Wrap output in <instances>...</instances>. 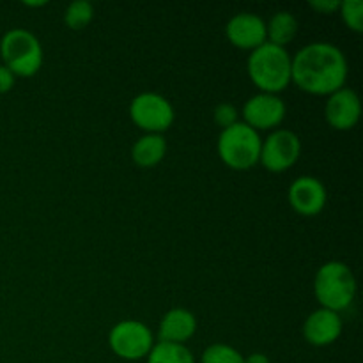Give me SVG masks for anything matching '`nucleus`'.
Listing matches in <instances>:
<instances>
[{
  "mask_svg": "<svg viewBox=\"0 0 363 363\" xmlns=\"http://www.w3.org/2000/svg\"><path fill=\"white\" fill-rule=\"evenodd\" d=\"M346 78V57L330 43H311L291 59V80L311 94H333Z\"/></svg>",
  "mask_w": 363,
  "mask_h": 363,
  "instance_id": "f257e3e1",
  "label": "nucleus"
},
{
  "mask_svg": "<svg viewBox=\"0 0 363 363\" xmlns=\"http://www.w3.org/2000/svg\"><path fill=\"white\" fill-rule=\"evenodd\" d=\"M248 74L262 92L275 94L284 91L291 82V55L286 48L264 43L252 50L248 57Z\"/></svg>",
  "mask_w": 363,
  "mask_h": 363,
  "instance_id": "f03ea898",
  "label": "nucleus"
},
{
  "mask_svg": "<svg viewBox=\"0 0 363 363\" xmlns=\"http://www.w3.org/2000/svg\"><path fill=\"white\" fill-rule=\"evenodd\" d=\"M314 293L323 308L339 312L350 307L357 294V280L350 266L339 261L321 266L314 280Z\"/></svg>",
  "mask_w": 363,
  "mask_h": 363,
  "instance_id": "7ed1b4c3",
  "label": "nucleus"
},
{
  "mask_svg": "<svg viewBox=\"0 0 363 363\" xmlns=\"http://www.w3.org/2000/svg\"><path fill=\"white\" fill-rule=\"evenodd\" d=\"M4 66L14 77H32L43 64V48L39 39L25 28H11L0 41Z\"/></svg>",
  "mask_w": 363,
  "mask_h": 363,
  "instance_id": "20e7f679",
  "label": "nucleus"
},
{
  "mask_svg": "<svg viewBox=\"0 0 363 363\" xmlns=\"http://www.w3.org/2000/svg\"><path fill=\"white\" fill-rule=\"evenodd\" d=\"M262 140L259 131L245 123L225 128L218 137V155L223 162L236 170L254 167L261 158Z\"/></svg>",
  "mask_w": 363,
  "mask_h": 363,
  "instance_id": "39448f33",
  "label": "nucleus"
},
{
  "mask_svg": "<svg viewBox=\"0 0 363 363\" xmlns=\"http://www.w3.org/2000/svg\"><path fill=\"white\" fill-rule=\"evenodd\" d=\"M133 123L149 133L160 135L174 123V108L167 98L156 92H142L130 105Z\"/></svg>",
  "mask_w": 363,
  "mask_h": 363,
  "instance_id": "423d86ee",
  "label": "nucleus"
},
{
  "mask_svg": "<svg viewBox=\"0 0 363 363\" xmlns=\"http://www.w3.org/2000/svg\"><path fill=\"white\" fill-rule=\"evenodd\" d=\"M110 347L124 360H140L151 353L155 340L152 333L140 321H121L108 335Z\"/></svg>",
  "mask_w": 363,
  "mask_h": 363,
  "instance_id": "0eeeda50",
  "label": "nucleus"
},
{
  "mask_svg": "<svg viewBox=\"0 0 363 363\" xmlns=\"http://www.w3.org/2000/svg\"><path fill=\"white\" fill-rule=\"evenodd\" d=\"M301 152V142L296 133L289 130H277L262 142L259 162L269 172H284L298 162Z\"/></svg>",
  "mask_w": 363,
  "mask_h": 363,
  "instance_id": "6e6552de",
  "label": "nucleus"
},
{
  "mask_svg": "<svg viewBox=\"0 0 363 363\" xmlns=\"http://www.w3.org/2000/svg\"><path fill=\"white\" fill-rule=\"evenodd\" d=\"M245 124L257 130H269V128L279 126L286 117V103L277 94H261L248 99L243 106Z\"/></svg>",
  "mask_w": 363,
  "mask_h": 363,
  "instance_id": "1a4fd4ad",
  "label": "nucleus"
},
{
  "mask_svg": "<svg viewBox=\"0 0 363 363\" xmlns=\"http://www.w3.org/2000/svg\"><path fill=\"white\" fill-rule=\"evenodd\" d=\"M325 113L326 121H328L332 128L340 131L351 130L358 123V119H360V98H358V94L353 89H339L333 94H330L328 101H326Z\"/></svg>",
  "mask_w": 363,
  "mask_h": 363,
  "instance_id": "9d476101",
  "label": "nucleus"
},
{
  "mask_svg": "<svg viewBox=\"0 0 363 363\" xmlns=\"http://www.w3.org/2000/svg\"><path fill=\"white\" fill-rule=\"evenodd\" d=\"M225 32L238 48L255 50L266 43V21L254 13H240L230 18Z\"/></svg>",
  "mask_w": 363,
  "mask_h": 363,
  "instance_id": "9b49d317",
  "label": "nucleus"
},
{
  "mask_svg": "<svg viewBox=\"0 0 363 363\" xmlns=\"http://www.w3.org/2000/svg\"><path fill=\"white\" fill-rule=\"evenodd\" d=\"M326 188L312 176H301L291 184L289 202L300 215L314 216L323 211L326 204Z\"/></svg>",
  "mask_w": 363,
  "mask_h": 363,
  "instance_id": "f8f14e48",
  "label": "nucleus"
},
{
  "mask_svg": "<svg viewBox=\"0 0 363 363\" xmlns=\"http://www.w3.org/2000/svg\"><path fill=\"white\" fill-rule=\"evenodd\" d=\"M342 333V319L337 312L319 308L312 312L303 325V335L314 346H328L335 342Z\"/></svg>",
  "mask_w": 363,
  "mask_h": 363,
  "instance_id": "ddd939ff",
  "label": "nucleus"
},
{
  "mask_svg": "<svg viewBox=\"0 0 363 363\" xmlns=\"http://www.w3.org/2000/svg\"><path fill=\"white\" fill-rule=\"evenodd\" d=\"M197 330V321L194 314L186 308H172L160 323V342L183 344L190 339Z\"/></svg>",
  "mask_w": 363,
  "mask_h": 363,
  "instance_id": "4468645a",
  "label": "nucleus"
},
{
  "mask_svg": "<svg viewBox=\"0 0 363 363\" xmlns=\"http://www.w3.org/2000/svg\"><path fill=\"white\" fill-rule=\"evenodd\" d=\"M167 152V142L162 135L147 133L138 138L131 149L133 162L140 167H155L163 160Z\"/></svg>",
  "mask_w": 363,
  "mask_h": 363,
  "instance_id": "2eb2a0df",
  "label": "nucleus"
},
{
  "mask_svg": "<svg viewBox=\"0 0 363 363\" xmlns=\"http://www.w3.org/2000/svg\"><path fill=\"white\" fill-rule=\"evenodd\" d=\"M296 30L298 21L289 11H279V13L273 14L269 23H266V38H269V43L282 46V48L287 43L293 41Z\"/></svg>",
  "mask_w": 363,
  "mask_h": 363,
  "instance_id": "dca6fc26",
  "label": "nucleus"
},
{
  "mask_svg": "<svg viewBox=\"0 0 363 363\" xmlns=\"http://www.w3.org/2000/svg\"><path fill=\"white\" fill-rule=\"evenodd\" d=\"M147 363H195V360L184 344L158 342L147 354Z\"/></svg>",
  "mask_w": 363,
  "mask_h": 363,
  "instance_id": "f3484780",
  "label": "nucleus"
},
{
  "mask_svg": "<svg viewBox=\"0 0 363 363\" xmlns=\"http://www.w3.org/2000/svg\"><path fill=\"white\" fill-rule=\"evenodd\" d=\"M92 16H94V9H92L91 2H87V0H74V2H71L67 6L64 20H66L69 28L80 30V28L87 27L91 23Z\"/></svg>",
  "mask_w": 363,
  "mask_h": 363,
  "instance_id": "a211bd4d",
  "label": "nucleus"
},
{
  "mask_svg": "<svg viewBox=\"0 0 363 363\" xmlns=\"http://www.w3.org/2000/svg\"><path fill=\"white\" fill-rule=\"evenodd\" d=\"M201 363H245V358L227 344H213L202 353Z\"/></svg>",
  "mask_w": 363,
  "mask_h": 363,
  "instance_id": "6ab92c4d",
  "label": "nucleus"
},
{
  "mask_svg": "<svg viewBox=\"0 0 363 363\" xmlns=\"http://www.w3.org/2000/svg\"><path fill=\"white\" fill-rule=\"evenodd\" d=\"M340 14L342 20L354 32L363 30V2L362 0H344L340 2Z\"/></svg>",
  "mask_w": 363,
  "mask_h": 363,
  "instance_id": "aec40b11",
  "label": "nucleus"
},
{
  "mask_svg": "<svg viewBox=\"0 0 363 363\" xmlns=\"http://www.w3.org/2000/svg\"><path fill=\"white\" fill-rule=\"evenodd\" d=\"M215 121L218 126H222L223 130L233 124L238 123V110L236 106L230 105V103H220L215 108Z\"/></svg>",
  "mask_w": 363,
  "mask_h": 363,
  "instance_id": "412c9836",
  "label": "nucleus"
},
{
  "mask_svg": "<svg viewBox=\"0 0 363 363\" xmlns=\"http://www.w3.org/2000/svg\"><path fill=\"white\" fill-rule=\"evenodd\" d=\"M311 7H314L319 13L330 14L340 7L339 0H311Z\"/></svg>",
  "mask_w": 363,
  "mask_h": 363,
  "instance_id": "4be33fe9",
  "label": "nucleus"
},
{
  "mask_svg": "<svg viewBox=\"0 0 363 363\" xmlns=\"http://www.w3.org/2000/svg\"><path fill=\"white\" fill-rule=\"evenodd\" d=\"M14 74L6 66H0V94L9 92L14 85Z\"/></svg>",
  "mask_w": 363,
  "mask_h": 363,
  "instance_id": "5701e85b",
  "label": "nucleus"
},
{
  "mask_svg": "<svg viewBox=\"0 0 363 363\" xmlns=\"http://www.w3.org/2000/svg\"><path fill=\"white\" fill-rule=\"evenodd\" d=\"M245 363H269V358L262 353H254L248 358H245Z\"/></svg>",
  "mask_w": 363,
  "mask_h": 363,
  "instance_id": "b1692460",
  "label": "nucleus"
},
{
  "mask_svg": "<svg viewBox=\"0 0 363 363\" xmlns=\"http://www.w3.org/2000/svg\"><path fill=\"white\" fill-rule=\"evenodd\" d=\"M46 2H25V6H32V7H35V6H45Z\"/></svg>",
  "mask_w": 363,
  "mask_h": 363,
  "instance_id": "393cba45",
  "label": "nucleus"
}]
</instances>
